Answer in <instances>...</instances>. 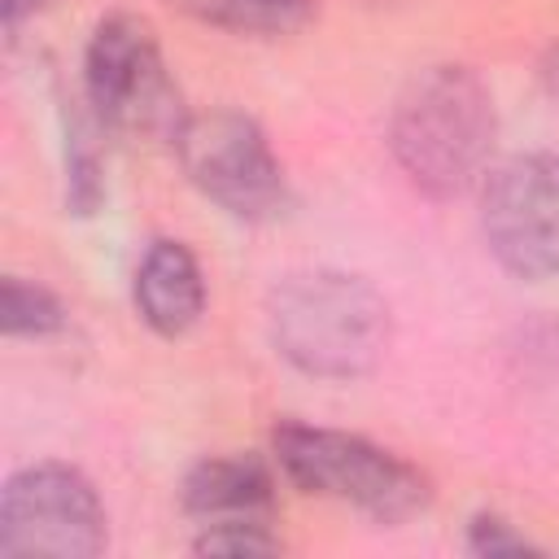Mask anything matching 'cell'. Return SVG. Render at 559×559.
<instances>
[{
  "label": "cell",
  "instance_id": "obj_5",
  "mask_svg": "<svg viewBox=\"0 0 559 559\" xmlns=\"http://www.w3.org/2000/svg\"><path fill=\"white\" fill-rule=\"evenodd\" d=\"M105 550V507L96 489L61 463L17 472L0 498L4 559H87Z\"/></svg>",
  "mask_w": 559,
  "mask_h": 559
},
{
  "label": "cell",
  "instance_id": "obj_16",
  "mask_svg": "<svg viewBox=\"0 0 559 559\" xmlns=\"http://www.w3.org/2000/svg\"><path fill=\"white\" fill-rule=\"evenodd\" d=\"M542 79H546V87H550V96L559 100V48H550V57L542 61Z\"/></svg>",
  "mask_w": 559,
  "mask_h": 559
},
{
  "label": "cell",
  "instance_id": "obj_7",
  "mask_svg": "<svg viewBox=\"0 0 559 559\" xmlns=\"http://www.w3.org/2000/svg\"><path fill=\"white\" fill-rule=\"evenodd\" d=\"M480 227L493 258L524 275H559V153H524L485 179Z\"/></svg>",
  "mask_w": 559,
  "mask_h": 559
},
{
  "label": "cell",
  "instance_id": "obj_10",
  "mask_svg": "<svg viewBox=\"0 0 559 559\" xmlns=\"http://www.w3.org/2000/svg\"><path fill=\"white\" fill-rule=\"evenodd\" d=\"M166 4H175L197 22L240 35H288L306 26L314 13V0H166Z\"/></svg>",
  "mask_w": 559,
  "mask_h": 559
},
{
  "label": "cell",
  "instance_id": "obj_13",
  "mask_svg": "<svg viewBox=\"0 0 559 559\" xmlns=\"http://www.w3.org/2000/svg\"><path fill=\"white\" fill-rule=\"evenodd\" d=\"M201 555H275L280 537L271 533V524L262 520H245V524H201L197 537Z\"/></svg>",
  "mask_w": 559,
  "mask_h": 559
},
{
  "label": "cell",
  "instance_id": "obj_6",
  "mask_svg": "<svg viewBox=\"0 0 559 559\" xmlns=\"http://www.w3.org/2000/svg\"><path fill=\"white\" fill-rule=\"evenodd\" d=\"M175 148H179L188 179L227 214L271 218L284 210L288 201L284 170L253 118L231 114V109L188 114Z\"/></svg>",
  "mask_w": 559,
  "mask_h": 559
},
{
  "label": "cell",
  "instance_id": "obj_11",
  "mask_svg": "<svg viewBox=\"0 0 559 559\" xmlns=\"http://www.w3.org/2000/svg\"><path fill=\"white\" fill-rule=\"evenodd\" d=\"M0 323L9 336H48L66 323V310L48 288L9 275L0 288Z\"/></svg>",
  "mask_w": 559,
  "mask_h": 559
},
{
  "label": "cell",
  "instance_id": "obj_14",
  "mask_svg": "<svg viewBox=\"0 0 559 559\" xmlns=\"http://www.w3.org/2000/svg\"><path fill=\"white\" fill-rule=\"evenodd\" d=\"M467 546L476 555H528L533 550L502 515H476L472 528H467Z\"/></svg>",
  "mask_w": 559,
  "mask_h": 559
},
{
  "label": "cell",
  "instance_id": "obj_3",
  "mask_svg": "<svg viewBox=\"0 0 559 559\" xmlns=\"http://www.w3.org/2000/svg\"><path fill=\"white\" fill-rule=\"evenodd\" d=\"M83 87L96 122L118 135L175 144L188 122L148 22L131 13H109L105 22H96L83 57Z\"/></svg>",
  "mask_w": 559,
  "mask_h": 559
},
{
  "label": "cell",
  "instance_id": "obj_12",
  "mask_svg": "<svg viewBox=\"0 0 559 559\" xmlns=\"http://www.w3.org/2000/svg\"><path fill=\"white\" fill-rule=\"evenodd\" d=\"M66 179H70V205L79 210V214H92L96 205H100V197H105V179H100V157H96V148L87 144V131H83V122H74L70 127V148H66Z\"/></svg>",
  "mask_w": 559,
  "mask_h": 559
},
{
  "label": "cell",
  "instance_id": "obj_2",
  "mask_svg": "<svg viewBox=\"0 0 559 559\" xmlns=\"http://www.w3.org/2000/svg\"><path fill=\"white\" fill-rule=\"evenodd\" d=\"M271 336L293 367L349 380L384 358L389 306L371 284L341 271L288 275L271 297Z\"/></svg>",
  "mask_w": 559,
  "mask_h": 559
},
{
  "label": "cell",
  "instance_id": "obj_15",
  "mask_svg": "<svg viewBox=\"0 0 559 559\" xmlns=\"http://www.w3.org/2000/svg\"><path fill=\"white\" fill-rule=\"evenodd\" d=\"M44 4H52V0H0V13H4V26H17L22 17H31V13H39Z\"/></svg>",
  "mask_w": 559,
  "mask_h": 559
},
{
  "label": "cell",
  "instance_id": "obj_1",
  "mask_svg": "<svg viewBox=\"0 0 559 559\" xmlns=\"http://www.w3.org/2000/svg\"><path fill=\"white\" fill-rule=\"evenodd\" d=\"M493 96L463 66L415 74L389 118V148L415 188L428 197L467 192L493 148Z\"/></svg>",
  "mask_w": 559,
  "mask_h": 559
},
{
  "label": "cell",
  "instance_id": "obj_9",
  "mask_svg": "<svg viewBox=\"0 0 559 559\" xmlns=\"http://www.w3.org/2000/svg\"><path fill=\"white\" fill-rule=\"evenodd\" d=\"M135 310L162 336H179L201 319V310H205L201 266L179 240H153L148 253L140 258Z\"/></svg>",
  "mask_w": 559,
  "mask_h": 559
},
{
  "label": "cell",
  "instance_id": "obj_4",
  "mask_svg": "<svg viewBox=\"0 0 559 559\" xmlns=\"http://www.w3.org/2000/svg\"><path fill=\"white\" fill-rule=\"evenodd\" d=\"M275 459L288 472V480H297L301 489L349 502L380 524H397L419 507H428V480L397 454L354 432L280 424Z\"/></svg>",
  "mask_w": 559,
  "mask_h": 559
},
{
  "label": "cell",
  "instance_id": "obj_8",
  "mask_svg": "<svg viewBox=\"0 0 559 559\" xmlns=\"http://www.w3.org/2000/svg\"><path fill=\"white\" fill-rule=\"evenodd\" d=\"M183 511L201 524H245L275 520V480L253 454L201 459L183 480Z\"/></svg>",
  "mask_w": 559,
  "mask_h": 559
}]
</instances>
